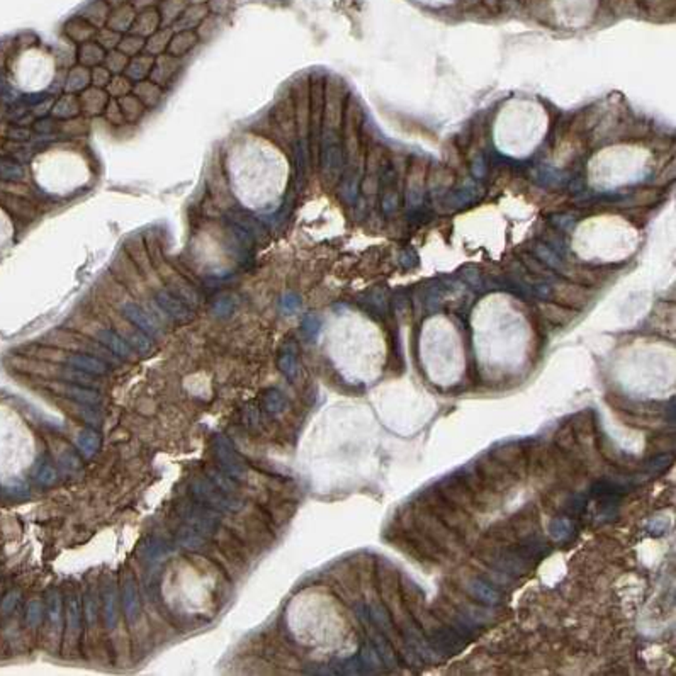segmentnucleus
<instances>
[{
	"instance_id": "obj_19",
	"label": "nucleus",
	"mask_w": 676,
	"mask_h": 676,
	"mask_svg": "<svg viewBox=\"0 0 676 676\" xmlns=\"http://www.w3.org/2000/svg\"><path fill=\"white\" fill-rule=\"evenodd\" d=\"M284 406H286V399H284L282 393H279V391H275V389L267 391V394H265L267 411H269V413H279Z\"/></svg>"
},
{
	"instance_id": "obj_12",
	"label": "nucleus",
	"mask_w": 676,
	"mask_h": 676,
	"mask_svg": "<svg viewBox=\"0 0 676 676\" xmlns=\"http://www.w3.org/2000/svg\"><path fill=\"white\" fill-rule=\"evenodd\" d=\"M97 338L101 340L104 345L111 348V352H114L116 355L123 357V359H131V347L128 345L124 340H121L118 335L113 333L109 330H102L97 333Z\"/></svg>"
},
{
	"instance_id": "obj_8",
	"label": "nucleus",
	"mask_w": 676,
	"mask_h": 676,
	"mask_svg": "<svg viewBox=\"0 0 676 676\" xmlns=\"http://www.w3.org/2000/svg\"><path fill=\"white\" fill-rule=\"evenodd\" d=\"M102 619L107 631H113L118 626L119 612H118V589L113 583H109L102 593Z\"/></svg>"
},
{
	"instance_id": "obj_7",
	"label": "nucleus",
	"mask_w": 676,
	"mask_h": 676,
	"mask_svg": "<svg viewBox=\"0 0 676 676\" xmlns=\"http://www.w3.org/2000/svg\"><path fill=\"white\" fill-rule=\"evenodd\" d=\"M65 364L68 367H75L84 370V372L92 374V376H104L107 372V364L99 357L84 355V354H68L65 357Z\"/></svg>"
},
{
	"instance_id": "obj_24",
	"label": "nucleus",
	"mask_w": 676,
	"mask_h": 676,
	"mask_svg": "<svg viewBox=\"0 0 676 676\" xmlns=\"http://www.w3.org/2000/svg\"><path fill=\"white\" fill-rule=\"evenodd\" d=\"M416 2L423 4V6H428V7H443V6H449V4L454 2V0H416Z\"/></svg>"
},
{
	"instance_id": "obj_18",
	"label": "nucleus",
	"mask_w": 676,
	"mask_h": 676,
	"mask_svg": "<svg viewBox=\"0 0 676 676\" xmlns=\"http://www.w3.org/2000/svg\"><path fill=\"white\" fill-rule=\"evenodd\" d=\"M58 480V472L51 464H43L36 475V483L40 486H51L57 483Z\"/></svg>"
},
{
	"instance_id": "obj_10",
	"label": "nucleus",
	"mask_w": 676,
	"mask_h": 676,
	"mask_svg": "<svg viewBox=\"0 0 676 676\" xmlns=\"http://www.w3.org/2000/svg\"><path fill=\"white\" fill-rule=\"evenodd\" d=\"M46 614H48L50 628L55 636H60L63 632V600L62 593L51 592L48 595V606H46Z\"/></svg>"
},
{
	"instance_id": "obj_1",
	"label": "nucleus",
	"mask_w": 676,
	"mask_h": 676,
	"mask_svg": "<svg viewBox=\"0 0 676 676\" xmlns=\"http://www.w3.org/2000/svg\"><path fill=\"white\" fill-rule=\"evenodd\" d=\"M191 494L196 502L202 505L213 508V510L225 511H238L242 508V502L233 498V494H228L214 486L209 480H194L191 483Z\"/></svg>"
},
{
	"instance_id": "obj_20",
	"label": "nucleus",
	"mask_w": 676,
	"mask_h": 676,
	"mask_svg": "<svg viewBox=\"0 0 676 676\" xmlns=\"http://www.w3.org/2000/svg\"><path fill=\"white\" fill-rule=\"evenodd\" d=\"M19 598H21V592H19V589H12V592H9L7 595L4 597L2 604H0V612H2V614H11L12 610L16 609V605L19 604Z\"/></svg>"
},
{
	"instance_id": "obj_17",
	"label": "nucleus",
	"mask_w": 676,
	"mask_h": 676,
	"mask_svg": "<svg viewBox=\"0 0 676 676\" xmlns=\"http://www.w3.org/2000/svg\"><path fill=\"white\" fill-rule=\"evenodd\" d=\"M75 413L80 416L85 423L92 425V427H99L101 425V413L96 411V406H89V404H82V403H75Z\"/></svg>"
},
{
	"instance_id": "obj_14",
	"label": "nucleus",
	"mask_w": 676,
	"mask_h": 676,
	"mask_svg": "<svg viewBox=\"0 0 676 676\" xmlns=\"http://www.w3.org/2000/svg\"><path fill=\"white\" fill-rule=\"evenodd\" d=\"M177 542L185 549L197 550L204 545L206 537L197 531H194V528L189 527V525H185V527L180 528V532L177 533Z\"/></svg>"
},
{
	"instance_id": "obj_3",
	"label": "nucleus",
	"mask_w": 676,
	"mask_h": 676,
	"mask_svg": "<svg viewBox=\"0 0 676 676\" xmlns=\"http://www.w3.org/2000/svg\"><path fill=\"white\" fill-rule=\"evenodd\" d=\"M213 452L221 471H225L228 476H231L233 480H245L247 477V466H245L242 458L236 454L235 447L231 445V442L226 437H223V435L214 437Z\"/></svg>"
},
{
	"instance_id": "obj_16",
	"label": "nucleus",
	"mask_w": 676,
	"mask_h": 676,
	"mask_svg": "<svg viewBox=\"0 0 676 676\" xmlns=\"http://www.w3.org/2000/svg\"><path fill=\"white\" fill-rule=\"evenodd\" d=\"M26 626L29 628H38L43 622V604L40 600H31L26 606Z\"/></svg>"
},
{
	"instance_id": "obj_13",
	"label": "nucleus",
	"mask_w": 676,
	"mask_h": 676,
	"mask_svg": "<svg viewBox=\"0 0 676 676\" xmlns=\"http://www.w3.org/2000/svg\"><path fill=\"white\" fill-rule=\"evenodd\" d=\"M58 377L62 379V381H65V382H70V384L87 386V387H94V389H96V387H97V382L94 381L92 374L84 372V370L75 369V367H68V369L60 370Z\"/></svg>"
},
{
	"instance_id": "obj_15",
	"label": "nucleus",
	"mask_w": 676,
	"mask_h": 676,
	"mask_svg": "<svg viewBox=\"0 0 676 676\" xmlns=\"http://www.w3.org/2000/svg\"><path fill=\"white\" fill-rule=\"evenodd\" d=\"M208 480L214 486H218L221 492H225L228 494H233L236 492V484H235L233 477L228 476L225 471H221V469H209Z\"/></svg>"
},
{
	"instance_id": "obj_2",
	"label": "nucleus",
	"mask_w": 676,
	"mask_h": 676,
	"mask_svg": "<svg viewBox=\"0 0 676 676\" xmlns=\"http://www.w3.org/2000/svg\"><path fill=\"white\" fill-rule=\"evenodd\" d=\"M179 514L182 515L185 525L192 527L194 531H197L202 533L204 537H208L209 533L214 532V528L218 527L219 523V514L213 508L202 505L199 502L194 503H185L182 508H179Z\"/></svg>"
},
{
	"instance_id": "obj_6",
	"label": "nucleus",
	"mask_w": 676,
	"mask_h": 676,
	"mask_svg": "<svg viewBox=\"0 0 676 676\" xmlns=\"http://www.w3.org/2000/svg\"><path fill=\"white\" fill-rule=\"evenodd\" d=\"M62 394L65 396V398L72 399L73 403L89 404V406H99V404L102 403V396L99 394L94 387H87V386L65 382V384L62 386Z\"/></svg>"
},
{
	"instance_id": "obj_22",
	"label": "nucleus",
	"mask_w": 676,
	"mask_h": 676,
	"mask_svg": "<svg viewBox=\"0 0 676 676\" xmlns=\"http://www.w3.org/2000/svg\"><path fill=\"white\" fill-rule=\"evenodd\" d=\"M85 615H87L89 624H94V619H96V606H94V598L90 597V593L87 595V602H85Z\"/></svg>"
},
{
	"instance_id": "obj_9",
	"label": "nucleus",
	"mask_w": 676,
	"mask_h": 676,
	"mask_svg": "<svg viewBox=\"0 0 676 676\" xmlns=\"http://www.w3.org/2000/svg\"><path fill=\"white\" fill-rule=\"evenodd\" d=\"M121 605L123 612L126 615L129 622H135L140 615V598H138L135 580L131 576H126L123 581V593H121Z\"/></svg>"
},
{
	"instance_id": "obj_21",
	"label": "nucleus",
	"mask_w": 676,
	"mask_h": 676,
	"mask_svg": "<svg viewBox=\"0 0 676 676\" xmlns=\"http://www.w3.org/2000/svg\"><path fill=\"white\" fill-rule=\"evenodd\" d=\"M128 316L131 318L133 321L138 323V325L141 326V328H146L148 331H152L153 330V326H152V323L148 321V318L145 316V313H141L140 309H136V308H129L128 309Z\"/></svg>"
},
{
	"instance_id": "obj_5",
	"label": "nucleus",
	"mask_w": 676,
	"mask_h": 676,
	"mask_svg": "<svg viewBox=\"0 0 676 676\" xmlns=\"http://www.w3.org/2000/svg\"><path fill=\"white\" fill-rule=\"evenodd\" d=\"M595 0H555V11L570 23L584 21L593 12Z\"/></svg>"
},
{
	"instance_id": "obj_4",
	"label": "nucleus",
	"mask_w": 676,
	"mask_h": 676,
	"mask_svg": "<svg viewBox=\"0 0 676 676\" xmlns=\"http://www.w3.org/2000/svg\"><path fill=\"white\" fill-rule=\"evenodd\" d=\"M80 622H82V604L79 595H72L67 604V614H65V649L72 651L77 645L80 636Z\"/></svg>"
},
{
	"instance_id": "obj_23",
	"label": "nucleus",
	"mask_w": 676,
	"mask_h": 676,
	"mask_svg": "<svg viewBox=\"0 0 676 676\" xmlns=\"http://www.w3.org/2000/svg\"><path fill=\"white\" fill-rule=\"evenodd\" d=\"M62 460H63V464H65V466H67L68 469H77V467L80 466L79 459H77V455L73 454V452H67V454H65L63 458H62Z\"/></svg>"
},
{
	"instance_id": "obj_11",
	"label": "nucleus",
	"mask_w": 676,
	"mask_h": 676,
	"mask_svg": "<svg viewBox=\"0 0 676 676\" xmlns=\"http://www.w3.org/2000/svg\"><path fill=\"white\" fill-rule=\"evenodd\" d=\"M75 443H77V449L80 450V454L90 459L97 454L99 449H101V437H99L96 430L87 428V430H82V432L77 435Z\"/></svg>"
}]
</instances>
